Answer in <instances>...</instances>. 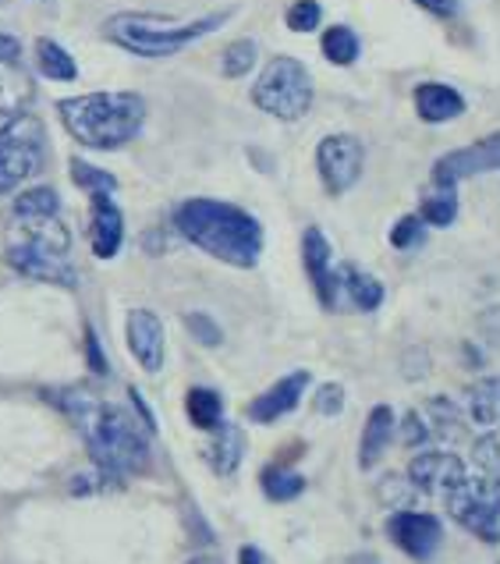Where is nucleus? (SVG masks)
<instances>
[{"label":"nucleus","instance_id":"nucleus-16","mask_svg":"<svg viewBox=\"0 0 500 564\" xmlns=\"http://www.w3.org/2000/svg\"><path fill=\"white\" fill-rule=\"evenodd\" d=\"M124 241V217L110 196H93V217H89V246L100 260H115Z\"/></svg>","mask_w":500,"mask_h":564},{"label":"nucleus","instance_id":"nucleus-41","mask_svg":"<svg viewBox=\"0 0 500 564\" xmlns=\"http://www.w3.org/2000/svg\"><path fill=\"white\" fill-rule=\"evenodd\" d=\"M22 57V43L8 36V32H0V64L4 61H19Z\"/></svg>","mask_w":500,"mask_h":564},{"label":"nucleus","instance_id":"nucleus-36","mask_svg":"<svg viewBox=\"0 0 500 564\" xmlns=\"http://www.w3.org/2000/svg\"><path fill=\"white\" fill-rule=\"evenodd\" d=\"M185 327L192 330V337H196L199 345H206V348H217L220 341H224V334H220V327L209 319L206 313H188L185 316Z\"/></svg>","mask_w":500,"mask_h":564},{"label":"nucleus","instance_id":"nucleus-39","mask_svg":"<svg viewBox=\"0 0 500 564\" xmlns=\"http://www.w3.org/2000/svg\"><path fill=\"white\" fill-rule=\"evenodd\" d=\"M419 8L430 11V14H437V19H450V14L458 11L461 0H415Z\"/></svg>","mask_w":500,"mask_h":564},{"label":"nucleus","instance_id":"nucleus-26","mask_svg":"<svg viewBox=\"0 0 500 564\" xmlns=\"http://www.w3.org/2000/svg\"><path fill=\"white\" fill-rule=\"evenodd\" d=\"M185 409L188 419L196 423L199 430H217L220 419H224V405H220V394L209 391V387H192L188 398H185Z\"/></svg>","mask_w":500,"mask_h":564},{"label":"nucleus","instance_id":"nucleus-20","mask_svg":"<svg viewBox=\"0 0 500 564\" xmlns=\"http://www.w3.org/2000/svg\"><path fill=\"white\" fill-rule=\"evenodd\" d=\"M32 96H36V83H32V75L22 68V64L19 61L0 64V115L4 118L25 115Z\"/></svg>","mask_w":500,"mask_h":564},{"label":"nucleus","instance_id":"nucleus-17","mask_svg":"<svg viewBox=\"0 0 500 564\" xmlns=\"http://www.w3.org/2000/svg\"><path fill=\"white\" fill-rule=\"evenodd\" d=\"M302 260H305V270H309L313 278V288L319 302L334 310L337 305V288H334V263H330V241L324 238L319 228H309L302 235Z\"/></svg>","mask_w":500,"mask_h":564},{"label":"nucleus","instance_id":"nucleus-15","mask_svg":"<svg viewBox=\"0 0 500 564\" xmlns=\"http://www.w3.org/2000/svg\"><path fill=\"white\" fill-rule=\"evenodd\" d=\"M305 387H309V373H305V369H295V373H287L284 380H278L270 391H263L260 398L252 401L249 419H252V423H278L281 415L298 409Z\"/></svg>","mask_w":500,"mask_h":564},{"label":"nucleus","instance_id":"nucleus-24","mask_svg":"<svg viewBox=\"0 0 500 564\" xmlns=\"http://www.w3.org/2000/svg\"><path fill=\"white\" fill-rule=\"evenodd\" d=\"M419 217L423 224H433V228H447V224H455L458 217V192L455 185H437L423 196V206H419Z\"/></svg>","mask_w":500,"mask_h":564},{"label":"nucleus","instance_id":"nucleus-12","mask_svg":"<svg viewBox=\"0 0 500 564\" xmlns=\"http://www.w3.org/2000/svg\"><path fill=\"white\" fill-rule=\"evenodd\" d=\"M8 246L68 256V249H72V231L64 228L57 214H51V217H14L11 228H8Z\"/></svg>","mask_w":500,"mask_h":564},{"label":"nucleus","instance_id":"nucleus-44","mask_svg":"<svg viewBox=\"0 0 500 564\" xmlns=\"http://www.w3.org/2000/svg\"><path fill=\"white\" fill-rule=\"evenodd\" d=\"M188 564H220L217 557H192Z\"/></svg>","mask_w":500,"mask_h":564},{"label":"nucleus","instance_id":"nucleus-28","mask_svg":"<svg viewBox=\"0 0 500 564\" xmlns=\"http://www.w3.org/2000/svg\"><path fill=\"white\" fill-rule=\"evenodd\" d=\"M57 192L51 185H36V188H25L19 192V199H14V217H51L57 214Z\"/></svg>","mask_w":500,"mask_h":564},{"label":"nucleus","instance_id":"nucleus-42","mask_svg":"<svg viewBox=\"0 0 500 564\" xmlns=\"http://www.w3.org/2000/svg\"><path fill=\"white\" fill-rule=\"evenodd\" d=\"M238 564H263V554L256 546H241L238 551Z\"/></svg>","mask_w":500,"mask_h":564},{"label":"nucleus","instance_id":"nucleus-19","mask_svg":"<svg viewBox=\"0 0 500 564\" xmlns=\"http://www.w3.org/2000/svg\"><path fill=\"white\" fill-rule=\"evenodd\" d=\"M415 115L430 124H444L465 115V96L444 83H426L415 89Z\"/></svg>","mask_w":500,"mask_h":564},{"label":"nucleus","instance_id":"nucleus-22","mask_svg":"<svg viewBox=\"0 0 500 564\" xmlns=\"http://www.w3.org/2000/svg\"><path fill=\"white\" fill-rule=\"evenodd\" d=\"M241 455H246V437H241V430L220 423L214 430V441H209V447H206L209 469H214L217 476H231L241 465Z\"/></svg>","mask_w":500,"mask_h":564},{"label":"nucleus","instance_id":"nucleus-6","mask_svg":"<svg viewBox=\"0 0 500 564\" xmlns=\"http://www.w3.org/2000/svg\"><path fill=\"white\" fill-rule=\"evenodd\" d=\"M252 104L278 121H298L313 107V78L295 57H273L252 86Z\"/></svg>","mask_w":500,"mask_h":564},{"label":"nucleus","instance_id":"nucleus-9","mask_svg":"<svg viewBox=\"0 0 500 564\" xmlns=\"http://www.w3.org/2000/svg\"><path fill=\"white\" fill-rule=\"evenodd\" d=\"M487 171H500V132L479 139L465 150L441 156L437 164H433V182L458 185V182L476 178V174H487Z\"/></svg>","mask_w":500,"mask_h":564},{"label":"nucleus","instance_id":"nucleus-10","mask_svg":"<svg viewBox=\"0 0 500 564\" xmlns=\"http://www.w3.org/2000/svg\"><path fill=\"white\" fill-rule=\"evenodd\" d=\"M465 476H469L465 462L458 455H447V451H423V455H415L412 465H409L412 487L423 490V494H441V497H447Z\"/></svg>","mask_w":500,"mask_h":564},{"label":"nucleus","instance_id":"nucleus-43","mask_svg":"<svg viewBox=\"0 0 500 564\" xmlns=\"http://www.w3.org/2000/svg\"><path fill=\"white\" fill-rule=\"evenodd\" d=\"M348 564H380L377 557H369V554H359V557H351Z\"/></svg>","mask_w":500,"mask_h":564},{"label":"nucleus","instance_id":"nucleus-4","mask_svg":"<svg viewBox=\"0 0 500 564\" xmlns=\"http://www.w3.org/2000/svg\"><path fill=\"white\" fill-rule=\"evenodd\" d=\"M228 19H231V11L206 14V19H196V22H171V19H160V14L121 11V14H110V19L104 22V36L110 43H118L128 54L171 57L177 51H185L188 43L209 36V32H217Z\"/></svg>","mask_w":500,"mask_h":564},{"label":"nucleus","instance_id":"nucleus-33","mask_svg":"<svg viewBox=\"0 0 500 564\" xmlns=\"http://www.w3.org/2000/svg\"><path fill=\"white\" fill-rule=\"evenodd\" d=\"M256 43L252 40H238V43H231L228 51H224V57H220V72L228 75V78H241V75H249L252 72V64H256Z\"/></svg>","mask_w":500,"mask_h":564},{"label":"nucleus","instance_id":"nucleus-7","mask_svg":"<svg viewBox=\"0 0 500 564\" xmlns=\"http://www.w3.org/2000/svg\"><path fill=\"white\" fill-rule=\"evenodd\" d=\"M43 164V124L32 115H14L0 128V192L19 188Z\"/></svg>","mask_w":500,"mask_h":564},{"label":"nucleus","instance_id":"nucleus-31","mask_svg":"<svg viewBox=\"0 0 500 564\" xmlns=\"http://www.w3.org/2000/svg\"><path fill=\"white\" fill-rule=\"evenodd\" d=\"M72 178L78 188H86L89 196H115V188H118L115 174L93 167V164H86V160H72Z\"/></svg>","mask_w":500,"mask_h":564},{"label":"nucleus","instance_id":"nucleus-37","mask_svg":"<svg viewBox=\"0 0 500 564\" xmlns=\"http://www.w3.org/2000/svg\"><path fill=\"white\" fill-rule=\"evenodd\" d=\"M345 409V387L341 383H324L316 391V412L319 415H337Z\"/></svg>","mask_w":500,"mask_h":564},{"label":"nucleus","instance_id":"nucleus-30","mask_svg":"<svg viewBox=\"0 0 500 564\" xmlns=\"http://www.w3.org/2000/svg\"><path fill=\"white\" fill-rule=\"evenodd\" d=\"M426 426H430V437H458V426H461V419H458V409L450 405L447 398H433L426 412Z\"/></svg>","mask_w":500,"mask_h":564},{"label":"nucleus","instance_id":"nucleus-18","mask_svg":"<svg viewBox=\"0 0 500 564\" xmlns=\"http://www.w3.org/2000/svg\"><path fill=\"white\" fill-rule=\"evenodd\" d=\"M334 288H337V295H345L355 310H362V313H373L383 302V284L373 278V273H366L351 263L334 267Z\"/></svg>","mask_w":500,"mask_h":564},{"label":"nucleus","instance_id":"nucleus-35","mask_svg":"<svg viewBox=\"0 0 500 564\" xmlns=\"http://www.w3.org/2000/svg\"><path fill=\"white\" fill-rule=\"evenodd\" d=\"M423 238H426L423 217H401L391 231V246L394 249H415V246H423Z\"/></svg>","mask_w":500,"mask_h":564},{"label":"nucleus","instance_id":"nucleus-1","mask_svg":"<svg viewBox=\"0 0 500 564\" xmlns=\"http://www.w3.org/2000/svg\"><path fill=\"white\" fill-rule=\"evenodd\" d=\"M46 398L83 430L86 447L96 458V465H104V469L118 476L150 469L153 455H150L146 430L135 423L132 412L110 405V401H100L96 394H89L86 387H64V391H51Z\"/></svg>","mask_w":500,"mask_h":564},{"label":"nucleus","instance_id":"nucleus-5","mask_svg":"<svg viewBox=\"0 0 500 564\" xmlns=\"http://www.w3.org/2000/svg\"><path fill=\"white\" fill-rule=\"evenodd\" d=\"M476 473L465 476L447 494V511L461 529H469L482 543L500 540V447L493 437H482L472 451Z\"/></svg>","mask_w":500,"mask_h":564},{"label":"nucleus","instance_id":"nucleus-32","mask_svg":"<svg viewBox=\"0 0 500 564\" xmlns=\"http://www.w3.org/2000/svg\"><path fill=\"white\" fill-rule=\"evenodd\" d=\"M118 487H121V476L104 469V465H96V469H89V473L72 476V487L68 490L75 497H89V494H107V490H118Z\"/></svg>","mask_w":500,"mask_h":564},{"label":"nucleus","instance_id":"nucleus-23","mask_svg":"<svg viewBox=\"0 0 500 564\" xmlns=\"http://www.w3.org/2000/svg\"><path fill=\"white\" fill-rule=\"evenodd\" d=\"M465 412L476 426L497 430L500 426V377H482L465 394Z\"/></svg>","mask_w":500,"mask_h":564},{"label":"nucleus","instance_id":"nucleus-38","mask_svg":"<svg viewBox=\"0 0 500 564\" xmlns=\"http://www.w3.org/2000/svg\"><path fill=\"white\" fill-rule=\"evenodd\" d=\"M401 441H405L409 447L430 441V426H426L423 412H409V415H405V423H401Z\"/></svg>","mask_w":500,"mask_h":564},{"label":"nucleus","instance_id":"nucleus-29","mask_svg":"<svg viewBox=\"0 0 500 564\" xmlns=\"http://www.w3.org/2000/svg\"><path fill=\"white\" fill-rule=\"evenodd\" d=\"M302 490H305V479L292 469L273 465V469L263 473V494L270 497V501H295Z\"/></svg>","mask_w":500,"mask_h":564},{"label":"nucleus","instance_id":"nucleus-2","mask_svg":"<svg viewBox=\"0 0 500 564\" xmlns=\"http://www.w3.org/2000/svg\"><path fill=\"white\" fill-rule=\"evenodd\" d=\"M174 228L214 260L249 270L260 263L263 228L246 209L220 199H185L174 209Z\"/></svg>","mask_w":500,"mask_h":564},{"label":"nucleus","instance_id":"nucleus-34","mask_svg":"<svg viewBox=\"0 0 500 564\" xmlns=\"http://www.w3.org/2000/svg\"><path fill=\"white\" fill-rule=\"evenodd\" d=\"M319 19H324V8H319L316 0H295L284 14V22L292 32H313L319 29Z\"/></svg>","mask_w":500,"mask_h":564},{"label":"nucleus","instance_id":"nucleus-8","mask_svg":"<svg viewBox=\"0 0 500 564\" xmlns=\"http://www.w3.org/2000/svg\"><path fill=\"white\" fill-rule=\"evenodd\" d=\"M362 164H366V150L355 135H327L316 147L319 178H324L327 192H334V196H341V192H348L362 178Z\"/></svg>","mask_w":500,"mask_h":564},{"label":"nucleus","instance_id":"nucleus-14","mask_svg":"<svg viewBox=\"0 0 500 564\" xmlns=\"http://www.w3.org/2000/svg\"><path fill=\"white\" fill-rule=\"evenodd\" d=\"M8 263H11V270H19L22 278L43 281V284H57V288H75L78 284V273L68 263V256H57V252L8 246Z\"/></svg>","mask_w":500,"mask_h":564},{"label":"nucleus","instance_id":"nucleus-27","mask_svg":"<svg viewBox=\"0 0 500 564\" xmlns=\"http://www.w3.org/2000/svg\"><path fill=\"white\" fill-rule=\"evenodd\" d=\"M359 36L348 29V25H334L324 32V57L330 64H341V68H348V64L359 61Z\"/></svg>","mask_w":500,"mask_h":564},{"label":"nucleus","instance_id":"nucleus-21","mask_svg":"<svg viewBox=\"0 0 500 564\" xmlns=\"http://www.w3.org/2000/svg\"><path fill=\"white\" fill-rule=\"evenodd\" d=\"M394 437V412L387 405H377L366 419V430H362V444H359V465L362 469H373V465L383 458L387 444Z\"/></svg>","mask_w":500,"mask_h":564},{"label":"nucleus","instance_id":"nucleus-13","mask_svg":"<svg viewBox=\"0 0 500 564\" xmlns=\"http://www.w3.org/2000/svg\"><path fill=\"white\" fill-rule=\"evenodd\" d=\"M124 337H128V351L135 356V362L146 369V373H156L164 366V324L160 316L150 310H132L124 324Z\"/></svg>","mask_w":500,"mask_h":564},{"label":"nucleus","instance_id":"nucleus-11","mask_svg":"<svg viewBox=\"0 0 500 564\" xmlns=\"http://www.w3.org/2000/svg\"><path fill=\"white\" fill-rule=\"evenodd\" d=\"M387 533L391 540L405 551L409 557H430L433 551L441 546L444 540V529L441 522L433 519V514H423V511H398L391 522H387Z\"/></svg>","mask_w":500,"mask_h":564},{"label":"nucleus","instance_id":"nucleus-40","mask_svg":"<svg viewBox=\"0 0 500 564\" xmlns=\"http://www.w3.org/2000/svg\"><path fill=\"white\" fill-rule=\"evenodd\" d=\"M86 356H89L93 373H107V359L100 356V341H96L93 330H86Z\"/></svg>","mask_w":500,"mask_h":564},{"label":"nucleus","instance_id":"nucleus-25","mask_svg":"<svg viewBox=\"0 0 500 564\" xmlns=\"http://www.w3.org/2000/svg\"><path fill=\"white\" fill-rule=\"evenodd\" d=\"M36 64L46 78H54V83H72V78L78 75L75 57L64 51L57 40H46V36L36 40Z\"/></svg>","mask_w":500,"mask_h":564},{"label":"nucleus","instance_id":"nucleus-3","mask_svg":"<svg viewBox=\"0 0 500 564\" xmlns=\"http://www.w3.org/2000/svg\"><path fill=\"white\" fill-rule=\"evenodd\" d=\"M64 128L89 150H118L139 135L146 104L139 93H86L57 104Z\"/></svg>","mask_w":500,"mask_h":564}]
</instances>
